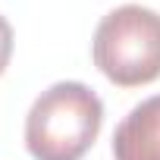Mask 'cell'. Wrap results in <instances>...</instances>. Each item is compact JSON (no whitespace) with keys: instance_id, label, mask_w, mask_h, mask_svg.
<instances>
[{"instance_id":"cell-1","label":"cell","mask_w":160,"mask_h":160,"mask_svg":"<svg viewBox=\"0 0 160 160\" xmlns=\"http://www.w3.org/2000/svg\"><path fill=\"white\" fill-rule=\"evenodd\" d=\"M104 122L101 98L82 82L41 91L25 116V148L35 160H82Z\"/></svg>"},{"instance_id":"cell-2","label":"cell","mask_w":160,"mask_h":160,"mask_svg":"<svg viewBox=\"0 0 160 160\" xmlns=\"http://www.w3.org/2000/svg\"><path fill=\"white\" fill-rule=\"evenodd\" d=\"M94 66L119 88L160 78V13L141 3L110 10L94 32Z\"/></svg>"},{"instance_id":"cell-3","label":"cell","mask_w":160,"mask_h":160,"mask_svg":"<svg viewBox=\"0 0 160 160\" xmlns=\"http://www.w3.org/2000/svg\"><path fill=\"white\" fill-rule=\"evenodd\" d=\"M113 160H160V94L132 107L116 126Z\"/></svg>"},{"instance_id":"cell-4","label":"cell","mask_w":160,"mask_h":160,"mask_svg":"<svg viewBox=\"0 0 160 160\" xmlns=\"http://www.w3.org/2000/svg\"><path fill=\"white\" fill-rule=\"evenodd\" d=\"M10 57H13V28L10 22L0 16V75H3V69L10 66Z\"/></svg>"}]
</instances>
